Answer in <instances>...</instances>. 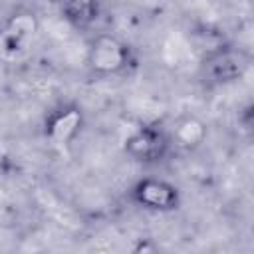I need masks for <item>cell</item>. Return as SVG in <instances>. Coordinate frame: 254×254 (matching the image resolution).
<instances>
[{
  "label": "cell",
  "mask_w": 254,
  "mask_h": 254,
  "mask_svg": "<svg viewBox=\"0 0 254 254\" xmlns=\"http://www.w3.org/2000/svg\"><path fill=\"white\" fill-rule=\"evenodd\" d=\"M135 198L147 208H155V210H171V208H177L179 204L177 189L155 179L141 181L135 187Z\"/></svg>",
  "instance_id": "cell-1"
},
{
  "label": "cell",
  "mask_w": 254,
  "mask_h": 254,
  "mask_svg": "<svg viewBox=\"0 0 254 254\" xmlns=\"http://www.w3.org/2000/svg\"><path fill=\"white\" fill-rule=\"evenodd\" d=\"M246 65V58L240 52H218L212 58H208V62H204L206 75L216 83H226L240 77Z\"/></svg>",
  "instance_id": "cell-2"
},
{
  "label": "cell",
  "mask_w": 254,
  "mask_h": 254,
  "mask_svg": "<svg viewBox=\"0 0 254 254\" xmlns=\"http://www.w3.org/2000/svg\"><path fill=\"white\" fill-rule=\"evenodd\" d=\"M127 60V50L111 38H99L91 48V65L99 71H115Z\"/></svg>",
  "instance_id": "cell-3"
},
{
  "label": "cell",
  "mask_w": 254,
  "mask_h": 254,
  "mask_svg": "<svg viewBox=\"0 0 254 254\" xmlns=\"http://www.w3.org/2000/svg\"><path fill=\"white\" fill-rule=\"evenodd\" d=\"M167 149V141L161 131L143 129L137 135H133L127 143V151L137 157L139 161H153L159 159Z\"/></svg>",
  "instance_id": "cell-4"
},
{
  "label": "cell",
  "mask_w": 254,
  "mask_h": 254,
  "mask_svg": "<svg viewBox=\"0 0 254 254\" xmlns=\"http://www.w3.org/2000/svg\"><path fill=\"white\" fill-rule=\"evenodd\" d=\"M64 14L73 26L87 28L97 18V0H64Z\"/></svg>",
  "instance_id": "cell-5"
}]
</instances>
